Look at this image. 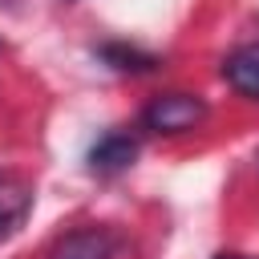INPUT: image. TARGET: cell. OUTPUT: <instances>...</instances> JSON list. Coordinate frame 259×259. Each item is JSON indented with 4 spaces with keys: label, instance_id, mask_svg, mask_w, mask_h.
<instances>
[{
    "label": "cell",
    "instance_id": "4",
    "mask_svg": "<svg viewBox=\"0 0 259 259\" xmlns=\"http://www.w3.org/2000/svg\"><path fill=\"white\" fill-rule=\"evenodd\" d=\"M32 210V186L20 174H0V239H8Z\"/></svg>",
    "mask_w": 259,
    "mask_h": 259
},
{
    "label": "cell",
    "instance_id": "3",
    "mask_svg": "<svg viewBox=\"0 0 259 259\" xmlns=\"http://www.w3.org/2000/svg\"><path fill=\"white\" fill-rule=\"evenodd\" d=\"M134 158H138V142H134L130 134L113 130V134H105V138L89 150V170H93V174H101V178H109V174L130 170V166H134Z\"/></svg>",
    "mask_w": 259,
    "mask_h": 259
},
{
    "label": "cell",
    "instance_id": "6",
    "mask_svg": "<svg viewBox=\"0 0 259 259\" xmlns=\"http://www.w3.org/2000/svg\"><path fill=\"white\" fill-rule=\"evenodd\" d=\"M101 57H105L113 69H121V73H146V69L158 65L154 57H146V53H138V49H125V45H105Z\"/></svg>",
    "mask_w": 259,
    "mask_h": 259
},
{
    "label": "cell",
    "instance_id": "5",
    "mask_svg": "<svg viewBox=\"0 0 259 259\" xmlns=\"http://www.w3.org/2000/svg\"><path fill=\"white\" fill-rule=\"evenodd\" d=\"M223 77L235 93L259 101V45H243L223 61Z\"/></svg>",
    "mask_w": 259,
    "mask_h": 259
},
{
    "label": "cell",
    "instance_id": "7",
    "mask_svg": "<svg viewBox=\"0 0 259 259\" xmlns=\"http://www.w3.org/2000/svg\"><path fill=\"white\" fill-rule=\"evenodd\" d=\"M214 259H247V255H214Z\"/></svg>",
    "mask_w": 259,
    "mask_h": 259
},
{
    "label": "cell",
    "instance_id": "1",
    "mask_svg": "<svg viewBox=\"0 0 259 259\" xmlns=\"http://www.w3.org/2000/svg\"><path fill=\"white\" fill-rule=\"evenodd\" d=\"M202 117H206V101L198 93H162L142 109V125L162 138L190 134L194 125H202Z\"/></svg>",
    "mask_w": 259,
    "mask_h": 259
},
{
    "label": "cell",
    "instance_id": "2",
    "mask_svg": "<svg viewBox=\"0 0 259 259\" xmlns=\"http://www.w3.org/2000/svg\"><path fill=\"white\" fill-rule=\"evenodd\" d=\"M117 255V239L105 227H85V231H69L65 239H57V247L49 251V259H113Z\"/></svg>",
    "mask_w": 259,
    "mask_h": 259
}]
</instances>
